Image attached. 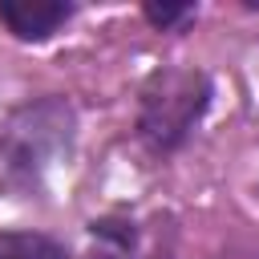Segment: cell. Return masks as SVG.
I'll return each mask as SVG.
<instances>
[{
    "mask_svg": "<svg viewBox=\"0 0 259 259\" xmlns=\"http://www.w3.org/2000/svg\"><path fill=\"white\" fill-rule=\"evenodd\" d=\"M0 259H61V247L36 231H4Z\"/></svg>",
    "mask_w": 259,
    "mask_h": 259,
    "instance_id": "cell-3",
    "label": "cell"
},
{
    "mask_svg": "<svg viewBox=\"0 0 259 259\" xmlns=\"http://www.w3.org/2000/svg\"><path fill=\"white\" fill-rule=\"evenodd\" d=\"M146 16H150L154 24H170V20L186 16V4H178V8H166V4H150V8H146Z\"/></svg>",
    "mask_w": 259,
    "mask_h": 259,
    "instance_id": "cell-4",
    "label": "cell"
},
{
    "mask_svg": "<svg viewBox=\"0 0 259 259\" xmlns=\"http://www.w3.org/2000/svg\"><path fill=\"white\" fill-rule=\"evenodd\" d=\"M202 109V81L194 73H162L154 89L146 93V134L158 146H170L186 134V125Z\"/></svg>",
    "mask_w": 259,
    "mask_h": 259,
    "instance_id": "cell-1",
    "label": "cell"
},
{
    "mask_svg": "<svg viewBox=\"0 0 259 259\" xmlns=\"http://www.w3.org/2000/svg\"><path fill=\"white\" fill-rule=\"evenodd\" d=\"M65 16H69V4L61 0H0V20L24 40L49 36Z\"/></svg>",
    "mask_w": 259,
    "mask_h": 259,
    "instance_id": "cell-2",
    "label": "cell"
}]
</instances>
